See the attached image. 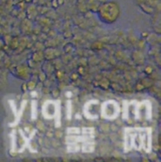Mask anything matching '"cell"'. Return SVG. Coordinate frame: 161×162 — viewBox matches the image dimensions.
<instances>
[]
</instances>
